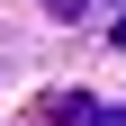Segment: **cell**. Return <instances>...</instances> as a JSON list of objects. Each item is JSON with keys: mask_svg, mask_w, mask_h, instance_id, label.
Returning a JSON list of instances; mask_svg holds the SVG:
<instances>
[{"mask_svg": "<svg viewBox=\"0 0 126 126\" xmlns=\"http://www.w3.org/2000/svg\"><path fill=\"white\" fill-rule=\"evenodd\" d=\"M36 117H54V126H81V117H90V99H81V90H54V99H36Z\"/></svg>", "mask_w": 126, "mask_h": 126, "instance_id": "1", "label": "cell"}, {"mask_svg": "<svg viewBox=\"0 0 126 126\" xmlns=\"http://www.w3.org/2000/svg\"><path fill=\"white\" fill-rule=\"evenodd\" d=\"M117 45H126V18H117Z\"/></svg>", "mask_w": 126, "mask_h": 126, "instance_id": "4", "label": "cell"}, {"mask_svg": "<svg viewBox=\"0 0 126 126\" xmlns=\"http://www.w3.org/2000/svg\"><path fill=\"white\" fill-rule=\"evenodd\" d=\"M81 126H126V108H90V117H81Z\"/></svg>", "mask_w": 126, "mask_h": 126, "instance_id": "3", "label": "cell"}, {"mask_svg": "<svg viewBox=\"0 0 126 126\" xmlns=\"http://www.w3.org/2000/svg\"><path fill=\"white\" fill-rule=\"evenodd\" d=\"M45 9H54V18H90V0H45Z\"/></svg>", "mask_w": 126, "mask_h": 126, "instance_id": "2", "label": "cell"}]
</instances>
